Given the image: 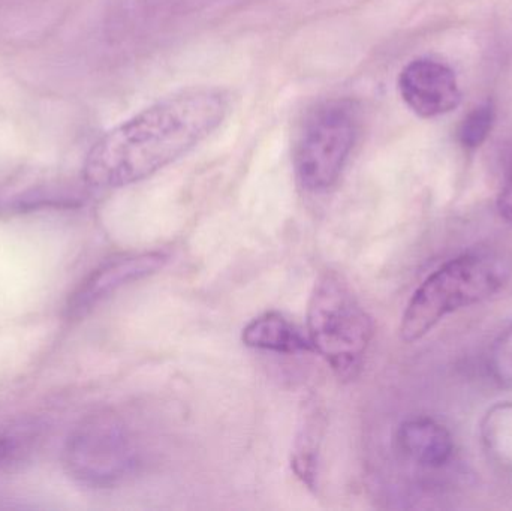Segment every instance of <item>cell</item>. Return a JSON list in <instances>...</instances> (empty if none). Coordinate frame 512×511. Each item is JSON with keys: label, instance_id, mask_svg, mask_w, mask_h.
Returning <instances> with one entry per match:
<instances>
[{"label": "cell", "instance_id": "cell-1", "mask_svg": "<svg viewBox=\"0 0 512 511\" xmlns=\"http://www.w3.org/2000/svg\"><path fill=\"white\" fill-rule=\"evenodd\" d=\"M228 108V96L209 87L155 102L93 144L84 161V183L116 189L153 176L213 134Z\"/></svg>", "mask_w": 512, "mask_h": 511}, {"label": "cell", "instance_id": "cell-2", "mask_svg": "<svg viewBox=\"0 0 512 511\" xmlns=\"http://www.w3.org/2000/svg\"><path fill=\"white\" fill-rule=\"evenodd\" d=\"M510 276V261L492 251H472L447 261L409 300L400 336L408 344L420 341L448 315L498 294Z\"/></svg>", "mask_w": 512, "mask_h": 511}, {"label": "cell", "instance_id": "cell-3", "mask_svg": "<svg viewBox=\"0 0 512 511\" xmlns=\"http://www.w3.org/2000/svg\"><path fill=\"white\" fill-rule=\"evenodd\" d=\"M373 336L372 317L349 285L333 272L319 276L307 303V338L340 380L360 374Z\"/></svg>", "mask_w": 512, "mask_h": 511}, {"label": "cell", "instance_id": "cell-4", "mask_svg": "<svg viewBox=\"0 0 512 511\" xmlns=\"http://www.w3.org/2000/svg\"><path fill=\"white\" fill-rule=\"evenodd\" d=\"M358 111L349 99H331L307 117L294 150L298 183L307 192L328 191L342 176L358 137Z\"/></svg>", "mask_w": 512, "mask_h": 511}, {"label": "cell", "instance_id": "cell-5", "mask_svg": "<svg viewBox=\"0 0 512 511\" xmlns=\"http://www.w3.org/2000/svg\"><path fill=\"white\" fill-rule=\"evenodd\" d=\"M137 450L125 423L111 413H95L81 420L63 449L69 477L93 489H107L131 476Z\"/></svg>", "mask_w": 512, "mask_h": 511}, {"label": "cell", "instance_id": "cell-6", "mask_svg": "<svg viewBox=\"0 0 512 511\" xmlns=\"http://www.w3.org/2000/svg\"><path fill=\"white\" fill-rule=\"evenodd\" d=\"M167 261L168 255L159 251L122 255L105 261L71 294L66 303V317L69 320L86 317L102 300L122 290L126 285L155 275L162 270Z\"/></svg>", "mask_w": 512, "mask_h": 511}, {"label": "cell", "instance_id": "cell-7", "mask_svg": "<svg viewBox=\"0 0 512 511\" xmlns=\"http://www.w3.org/2000/svg\"><path fill=\"white\" fill-rule=\"evenodd\" d=\"M399 92L403 102L424 119L451 113L462 102L453 69L432 59L409 62L400 72Z\"/></svg>", "mask_w": 512, "mask_h": 511}, {"label": "cell", "instance_id": "cell-8", "mask_svg": "<svg viewBox=\"0 0 512 511\" xmlns=\"http://www.w3.org/2000/svg\"><path fill=\"white\" fill-rule=\"evenodd\" d=\"M80 186L62 177L35 176L0 191V212L30 213L47 209H74L83 204Z\"/></svg>", "mask_w": 512, "mask_h": 511}, {"label": "cell", "instance_id": "cell-9", "mask_svg": "<svg viewBox=\"0 0 512 511\" xmlns=\"http://www.w3.org/2000/svg\"><path fill=\"white\" fill-rule=\"evenodd\" d=\"M397 447L412 464L439 470L454 456V438L448 428L430 417L406 420L397 431Z\"/></svg>", "mask_w": 512, "mask_h": 511}, {"label": "cell", "instance_id": "cell-10", "mask_svg": "<svg viewBox=\"0 0 512 511\" xmlns=\"http://www.w3.org/2000/svg\"><path fill=\"white\" fill-rule=\"evenodd\" d=\"M246 347L277 354H301L313 351L307 335L279 312H265L243 329Z\"/></svg>", "mask_w": 512, "mask_h": 511}, {"label": "cell", "instance_id": "cell-11", "mask_svg": "<svg viewBox=\"0 0 512 511\" xmlns=\"http://www.w3.org/2000/svg\"><path fill=\"white\" fill-rule=\"evenodd\" d=\"M478 431L487 458L512 486V401L492 405Z\"/></svg>", "mask_w": 512, "mask_h": 511}, {"label": "cell", "instance_id": "cell-12", "mask_svg": "<svg viewBox=\"0 0 512 511\" xmlns=\"http://www.w3.org/2000/svg\"><path fill=\"white\" fill-rule=\"evenodd\" d=\"M496 120V108L492 101L472 108L457 128V141L466 150L483 146L492 132Z\"/></svg>", "mask_w": 512, "mask_h": 511}, {"label": "cell", "instance_id": "cell-13", "mask_svg": "<svg viewBox=\"0 0 512 511\" xmlns=\"http://www.w3.org/2000/svg\"><path fill=\"white\" fill-rule=\"evenodd\" d=\"M487 368L499 387L512 392V323L490 345Z\"/></svg>", "mask_w": 512, "mask_h": 511}, {"label": "cell", "instance_id": "cell-14", "mask_svg": "<svg viewBox=\"0 0 512 511\" xmlns=\"http://www.w3.org/2000/svg\"><path fill=\"white\" fill-rule=\"evenodd\" d=\"M39 425L35 422H18L0 425V464L11 461L39 437Z\"/></svg>", "mask_w": 512, "mask_h": 511}, {"label": "cell", "instance_id": "cell-15", "mask_svg": "<svg viewBox=\"0 0 512 511\" xmlns=\"http://www.w3.org/2000/svg\"><path fill=\"white\" fill-rule=\"evenodd\" d=\"M498 212L502 219L512 224V165L499 191Z\"/></svg>", "mask_w": 512, "mask_h": 511}]
</instances>
